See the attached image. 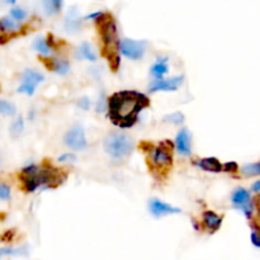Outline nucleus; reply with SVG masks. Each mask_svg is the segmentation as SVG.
<instances>
[{
	"label": "nucleus",
	"instance_id": "obj_1",
	"mask_svg": "<svg viewBox=\"0 0 260 260\" xmlns=\"http://www.w3.org/2000/svg\"><path fill=\"white\" fill-rule=\"evenodd\" d=\"M150 105L147 95L137 90H122L108 99V117L114 126L130 128L139 121V116Z\"/></svg>",
	"mask_w": 260,
	"mask_h": 260
},
{
	"label": "nucleus",
	"instance_id": "obj_2",
	"mask_svg": "<svg viewBox=\"0 0 260 260\" xmlns=\"http://www.w3.org/2000/svg\"><path fill=\"white\" fill-rule=\"evenodd\" d=\"M19 178L24 191L32 193L38 188H55L60 186L66 179V174H64V170L50 165H29L20 172Z\"/></svg>",
	"mask_w": 260,
	"mask_h": 260
},
{
	"label": "nucleus",
	"instance_id": "obj_3",
	"mask_svg": "<svg viewBox=\"0 0 260 260\" xmlns=\"http://www.w3.org/2000/svg\"><path fill=\"white\" fill-rule=\"evenodd\" d=\"M97 25L99 28L100 41H102V55L108 61L109 67L117 71L121 64L119 60V42L117 38L116 22L109 14H100L97 18Z\"/></svg>",
	"mask_w": 260,
	"mask_h": 260
},
{
	"label": "nucleus",
	"instance_id": "obj_4",
	"mask_svg": "<svg viewBox=\"0 0 260 260\" xmlns=\"http://www.w3.org/2000/svg\"><path fill=\"white\" fill-rule=\"evenodd\" d=\"M173 149H174V145L169 140H165L158 146H152L150 149L149 161L154 172L159 173L160 175L169 172L173 165Z\"/></svg>",
	"mask_w": 260,
	"mask_h": 260
},
{
	"label": "nucleus",
	"instance_id": "obj_5",
	"mask_svg": "<svg viewBox=\"0 0 260 260\" xmlns=\"http://www.w3.org/2000/svg\"><path fill=\"white\" fill-rule=\"evenodd\" d=\"M103 147L111 158L121 160L131 155L133 150V141L126 133L114 132L105 137Z\"/></svg>",
	"mask_w": 260,
	"mask_h": 260
},
{
	"label": "nucleus",
	"instance_id": "obj_6",
	"mask_svg": "<svg viewBox=\"0 0 260 260\" xmlns=\"http://www.w3.org/2000/svg\"><path fill=\"white\" fill-rule=\"evenodd\" d=\"M64 142L69 149L74 150V151H81V150H84L88 146L85 132H84L83 127L79 125L71 127L65 133Z\"/></svg>",
	"mask_w": 260,
	"mask_h": 260
},
{
	"label": "nucleus",
	"instance_id": "obj_7",
	"mask_svg": "<svg viewBox=\"0 0 260 260\" xmlns=\"http://www.w3.org/2000/svg\"><path fill=\"white\" fill-rule=\"evenodd\" d=\"M119 52L131 60H140L146 52V43L133 39H122L119 42Z\"/></svg>",
	"mask_w": 260,
	"mask_h": 260
},
{
	"label": "nucleus",
	"instance_id": "obj_8",
	"mask_svg": "<svg viewBox=\"0 0 260 260\" xmlns=\"http://www.w3.org/2000/svg\"><path fill=\"white\" fill-rule=\"evenodd\" d=\"M183 84V76H175L172 79H155L149 85L151 93L156 91H174Z\"/></svg>",
	"mask_w": 260,
	"mask_h": 260
},
{
	"label": "nucleus",
	"instance_id": "obj_9",
	"mask_svg": "<svg viewBox=\"0 0 260 260\" xmlns=\"http://www.w3.org/2000/svg\"><path fill=\"white\" fill-rule=\"evenodd\" d=\"M149 210L152 216L155 217H163L168 216V215H174V213L182 212L180 208L173 207V206L168 205V203L163 202V201L158 200V198H151L149 201Z\"/></svg>",
	"mask_w": 260,
	"mask_h": 260
},
{
	"label": "nucleus",
	"instance_id": "obj_10",
	"mask_svg": "<svg viewBox=\"0 0 260 260\" xmlns=\"http://www.w3.org/2000/svg\"><path fill=\"white\" fill-rule=\"evenodd\" d=\"M191 133L187 128H183L178 132L177 139H175V145L177 150L180 155L189 156L192 154V141H191Z\"/></svg>",
	"mask_w": 260,
	"mask_h": 260
},
{
	"label": "nucleus",
	"instance_id": "obj_11",
	"mask_svg": "<svg viewBox=\"0 0 260 260\" xmlns=\"http://www.w3.org/2000/svg\"><path fill=\"white\" fill-rule=\"evenodd\" d=\"M222 221H224V219L221 216H219L216 212H213V211H206L203 213V224H205L206 229L211 234L216 233L219 230L222 225Z\"/></svg>",
	"mask_w": 260,
	"mask_h": 260
},
{
	"label": "nucleus",
	"instance_id": "obj_12",
	"mask_svg": "<svg viewBox=\"0 0 260 260\" xmlns=\"http://www.w3.org/2000/svg\"><path fill=\"white\" fill-rule=\"evenodd\" d=\"M198 168H201L205 172H210V173H220L221 170H224V165L220 163L219 159L216 158H205L201 159V160H196L194 161Z\"/></svg>",
	"mask_w": 260,
	"mask_h": 260
},
{
	"label": "nucleus",
	"instance_id": "obj_13",
	"mask_svg": "<svg viewBox=\"0 0 260 260\" xmlns=\"http://www.w3.org/2000/svg\"><path fill=\"white\" fill-rule=\"evenodd\" d=\"M231 201H233V205L235 206L236 208H241V207H244V206H247V205H249V203H252L249 192L244 188L236 189V191L233 193Z\"/></svg>",
	"mask_w": 260,
	"mask_h": 260
},
{
	"label": "nucleus",
	"instance_id": "obj_14",
	"mask_svg": "<svg viewBox=\"0 0 260 260\" xmlns=\"http://www.w3.org/2000/svg\"><path fill=\"white\" fill-rule=\"evenodd\" d=\"M166 62H168L166 58H159L150 69V74L155 76V79H164V76L169 72V66Z\"/></svg>",
	"mask_w": 260,
	"mask_h": 260
},
{
	"label": "nucleus",
	"instance_id": "obj_15",
	"mask_svg": "<svg viewBox=\"0 0 260 260\" xmlns=\"http://www.w3.org/2000/svg\"><path fill=\"white\" fill-rule=\"evenodd\" d=\"M80 23L81 19L79 17L78 10L75 8L71 9L69 11V14H67L66 20H65V28H66V30L67 32H76L80 28Z\"/></svg>",
	"mask_w": 260,
	"mask_h": 260
},
{
	"label": "nucleus",
	"instance_id": "obj_16",
	"mask_svg": "<svg viewBox=\"0 0 260 260\" xmlns=\"http://www.w3.org/2000/svg\"><path fill=\"white\" fill-rule=\"evenodd\" d=\"M76 58L79 60H88V61H95L97 60V55L94 53L93 48L88 42H84L79 46L76 50Z\"/></svg>",
	"mask_w": 260,
	"mask_h": 260
},
{
	"label": "nucleus",
	"instance_id": "obj_17",
	"mask_svg": "<svg viewBox=\"0 0 260 260\" xmlns=\"http://www.w3.org/2000/svg\"><path fill=\"white\" fill-rule=\"evenodd\" d=\"M43 81V75L41 72L36 71V70L27 69L23 72V83L29 84V85L37 86L39 83Z\"/></svg>",
	"mask_w": 260,
	"mask_h": 260
},
{
	"label": "nucleus",
	"instance_id": "obj_18",
	"mask_svg": "<svg viewBox=\"0 0 260 260\" xmlns=\"http://www.w3.org/2000/svg\"><path fill=\"white\" fill-rule=\"evenodd\" d=\"M50 70L57 72L58 75H66L70 71V65L66 60H61V58H53L50 60V65H48Z\"/></svg>",
	"mask_w": 260,
	"mask_h": 260
},
{
	"label": "nucleus",
	"instance_id": "obj_19",
	"mask_svg": "<svg viewBox=\"0 0 260 260\" xmlns=\"http://www.w3.org/2000/svg\"><path fill=\"white\" fill-rule=\"evenodd\" d=\"M42 5L47 15H55L62 8V0H42Z\"/></svg>",
	"mask_w": 260,
	"mask_h": 260
},
{
	"label": "nucleus",
	"instance_id": "obj_20",
	"mask_svg": "<svg viewBox=\"0 0 260 260\" xmlns=\"http://www.w3.org/2000/svg\"><path fill=\"white\" fill-rule=\"evenodd\" d=\"M33 47L34 50H36L37 52L41 53V55H48V53L51 52L50 41L43 38V37H39V38H37L36 41H34Z\"/></svg>",
	"mask_w": 260,
	"mask_h": 260
},
{
	"label": "nucleus",
	"instance_id": "obj_21",
	"mask_svg": "<svg viewBox=\"0 0 260 260\" xmlns=\"http://www.w3.org/2000/svg\"><path fill=\"white\" fill-rule=\"evenodd\" d=\"M1 25V30L3 32H14L19 28V25L17 24V20H14L11 17H4L0 22Z\"/></svg>",
	"mask_w": 260,
	"mask_h": 260
},
{
	"label": "nucleus",
	"instance_id": "obj_22",
	"mask_svg": "<svg viewBox=\"0 0 260 260\" xmlns=\"http://www.w3.org/2000/svg\"><path fill=\"white\" fill-rule=\"evenodd\" d=\"M15 105L13 103L8 102L5 99L0 100V112L4 114V116H14L15 114Z\"/></svg>",
	"mask_w": 260,
	"mask_h": 260
},
{
	"label": "nucleus",
	"instance_id": "obj_23",
	"mask_svg": "<svg viewBox=\"0 0 260 260\" xmlns=\"http://www.w3.org/2000/svg\"><path fill=\"white\" fill-rule=\"evenodd\" d=\"M23 128H24V119H23L22 116H19L15 121L13 122V125H11V128H10L11 136H13V137H18V136H20V133L23 132Z\"/></svg>",
	"mask_w": 260,
	"mask_h": 260
},
{
	"label": "nucleus",
	"instance_id": "obj_24",
	"mask_svg": "<svg viewBox=\"0 0 260 260\" xmlns=\"http://www.w3.org/2000/svg\"><path fill=\"white\" fill-rule=\"evenodd\" d=\"M243 174L245 177H255V175H260V163L255 164H248L243 168Z\"/></svg>",
	"mask_w": 260,
	"mask_h": 260
},
{
	"label": "nucleus",
	"instance_id": "obj_25",
	"mask_svg": "<svg viewBox=\"0 0 260 260\" xmlns=\"http://www.w3.org/2000/svg\"><path fill=\"white\" fill-rule=\"evenodd\" d=\"M163 121L165 123H172V125H182L184 122V114L180 113V112H175V113L168 114L163 118Z\"/></svg>",
	"mask_w": 260,
	"mask_h": 260
},
{
	"label": "nucleus",
	"instance_id": "obj_26",
	"mask_svg": "<svg viewBox=\"0 0 260 260\" xmlns=\"http://www.w3.org/2000/svg\"><path fill=\"white\" fill-rule=\"evenodd\" d=\"M10 17L17 22H22L27 17V11L22 8H13L10 10Z\"/></svg>",
	"mask_w": 260,
	"mask_h": 260
},
{
	"label": "nucleus",
	"instance_id": "obj_27",
	"mask_svg": "<svg viewBox=\"0 0 260 260\" xmlns=\"http://www.w3.org/2000/svg\"><path fill=\"white\" fill-rule=\"evenodd\" d=\"M9 198H10V188L6 184L1 183V186H0V200L8 201Z\"/></svg>",
	"mask_w": 260,
	"mask_h": 260
},
{
	"label": "nucleus",
	"instance_id": "obj_28",
	"mask_svg": "<svg viewBox=\"0 0 260 260\" xmlns=\"http://www.w3.org/2000/svg\"><path fill=\"white\" fill-rule=\"evenodd\" d=\"M34 90H36V86L29 85V84H24V83H22V85L18 88V91H19V93H24V94L27 95H32L34 93Z\"/></svg>",
	"mask_w": 260,
	"mask_h": 260
},
{
	"label": "nucleus",
	"instance_id": "obj_29",
	"mask_svg": "<svg viewBox=\"0 0 260 260\" xmlns=\"http://www.w3.org/2000/svg\"><path fill=\"white\" fill-rule=\"evenodd\" d=\"M252 241L255 247L260 248V227H255L252 233Z\"/></svg>",
	"mask_w": 260,
	"mask_h": 260
},
{
	"label": "nucleus",
	"instance_id": "obj_30",
	"mask_svg": "<svg viewBox=\"0 0 260 260\" xmlns=\"http://www.w3.org/2000/svg\"><path fill=\"white\" fill-rule=\"evenodd\" d=\"M60 163H66V161H74L76 160V156L74 155V154H71V152H66V154H62L61 156H58L57 159Z\"/></svg>",
	"mask_w": 260,
	"mask_h": 260
},
{
	"label": "nucleus",
	"instance_id": "obj_31",
	"mask_svg": "<svg viewBox=\"0 0 260 260\" xmlns=\"http://www.w3.org/2000/svg\"><path fill=\"white\" fill-rule=\"evenodd\" d=\"M224 170L226 173H236L238 172V164L230 161V163H226L224 165Z\"/></svg>",
	"mask_w": 260,
	"mask_h": 260
},
{
	"label": "nucleus",
	"instance_id": "obj_32",
	"mask_svg": "<svg viewBox=\"0 0 260 260\" xmlns=\"http://www.w3.org/2000/svg\"><path fill=\"white\" fill-rule=\"evenodd\" d=\"M78 104L81 109H84V111H88V109L90 108V100H89V98H86V97L79 99Z\"/></svg>",
	"mask_w": 260,
	"mask_h": 260
},
{
	"label": "nucleus",
	"instance_id": "obj_33",
	"mask_svg": "<svg viewBox=\"0 0 260 260\" xmlns=\"http://www.w3.org/2000/svg\"><path fill=\"white\" fill-rule=\"evenodd\" d=\"M252 189L254 192H258V193H259V192H260V180H258V182H255L254 184H253Z\"/></svg>",
	"mask_w": 260,
	"mask_h": 260
},
{
	"label": "nucleus",
	"instance_id": "obj_34",
	"mask_svg": "<svg viewBox=\"0 0 260 260\" xmlns=\"http://www.w3.org/2000/svg\"><path fill=\"white\" fill-rule=\"evenodd\" d=\"M255 206H257L258 211L260 212V196L258 197V198H255Z\"/></svg>",
	"mask_w": 260,
	"mask_h": 260
},
{
	"label": "nucleus",
	"instance_id": "obj_35",
	"mask_svg": "<svg viewBox=\"0 0 260 260\" xmlns=\"http://www.w3.org/2000/svg\"><path fill=\"white\" fill-rule=\"evenodd\" d=\"M4 1H5L6 4H10V5H13V4H15V1H17V0H4Z\"/></svg>",
	"mask_w": 260,
	"mask_h": 260
}]
</instances>
